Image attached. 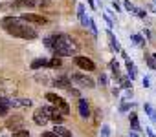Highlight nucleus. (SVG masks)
<instances>
[{"mask_svg": "<svg viewBox=\"0 0 156 137\" xmlns=\"http://www.w3.org/2000/svg\"><path fill=\"white\" fill-rule=\"evenodd\" d=\"M110 70H112V73L116 75V79H118V81H121V79H123V75H121V72H119V62H118L116 58L110 62Z\"/></svg>", "mask_w": 156, "mask_h": 137, "instance_id": "19", "label": "nucleus"}, {"mask_svg": "<svg viewBox=\"0 0 156 137\" xmlns=\"http://www.w3.org/2000/svg\"><path fill=\"white\" fill-rule=\"evenodd\" d=\"M75 84H79V86H83V88H94L96 86V82H94V79H90L87 73H72V77H70Z\"/></svg>", "mask_w": 156, "mask_h": 137, "instance_id": "6", "label": "nucleus"}, {"mask_svg": "<svg viewBox=\"0 0 156 137\" xmlns=\"http://www.w3.org/2000/svg\"><path fill=\"white\" fill-rule=\"evenodd\" d=\"M51 84L55 88H61V90H70L72 88V79L70 77H57L51 81Z\"/></svg>", "mask_w": 156, "mask_h": 137, "instance_id": "9", "label": "nucleus"}, {"mask_svg": "<svg viewBox=\"0 0 156 137\" xmlns=\"http://www.w3.org/2000/svg\"><path fill=\"white\" fill-rule=\"evenodd\" d=\"M20 20H28V24L33 22V24H39V26L48 24V18H46V17H42V15H35V13H24V15L20 17Z\"/></svg>", "mask_w": 156, "mask_h": 137, "instance_id": "7", "label": "nucleus"}, {"mask_svg": "<svg viewBox=\"0 0 156 137\" xmlns=\"http://www.w3.org/2000/svg\"><path fill=\"white\" fill-rule=\"evenodd\" d=\"M130 106H132V104H129L127 101H123V104H121V108H119V112H123V113H125V112H129V108H130Z\"/></svg>", "mask_w": 156, "mask_h": 137, "instance_id": "31", "label": "nucleus"}, {"mask_svg": "<svg viewBox=\"0 0 156 137\" xmlns=\"http://www.w3.org/2000/svg\"><path fill=\"white\" fill-rule=\"evenodd\" d=\"M145 132H147V135H149V137H156V135H154V133H152V132H151V130H149V128H147V130H145Z\"/></svg>", "mask_w": 156, "mask_h": 137, "instance_id": "41", "label": "nucleus"}, {"mask_svg": "<svg viewBox=\"0 0 156 137\" xmlns=\"http://www.w3.org/2000/svg\"><path fill=\"white\" fill-rule=\"evenodd\" d=\"M123 6H125V9H127L129 13H134V15H136V17H140V18H145V17H147V13H145L143 9H140V8H136V6L130 2V0H125Z\"/></svg>", "mask_w": 156, "mask_h": 137, "instance_id": "10", "label": "nucleus"}, {"mask_svg": "<svg viewBox=\"0 0 156 137\" xmlns=\"http://www.w3.org/2000/svg\"><path fill=\"white\" fill-rule=\"evenodd\" d=\"M98 84H99V86H107V84H108V77H107L105 73H101V77L98 79Z\"/></svg>", "mask_w": 156, "mask_h": 137, "instance_id": "28", "label": "nucleus"}, {"mask_svg": "<svg viewBox=\"0 0 156 137\" xmlns=\"http://www.w3.org/2000/svg\"><path fill=\"white\" fill-rule=\"evenodd\" d=\"M44 46L48 48V49H51L53 53H55V57H72V55H75L77 53V46H75V42L68 37V35H64V33H55V35H51V37H48V38H44Z\"/></svg>", "mask_w": 156, "mask_h": 137, "instance_id": "1", "label": "nucleus"}, {"mask_svg": "<svg viewBox=\"0 0 156 137\" xmlns=\"http://www.w3.org/2000/svg\"><path fill=\"white\" fill-rule=\"evenodd\" d=\"M13 137H30V132L24 130V128H20V130H15L13 132Z\"/></svg>", "mask_w": 156, "mask_h": 137, "instance_id": "26", "label": "nucleus"}, {"mask_svg": "<svg viewBox=\"0 0 156 137\" xmlns=\"http://www.w3.org/2000/svg\"><path fill=\"white\" fill-rule=\"evenodd\" d=\"M87 26L90 28L92 35H94V37H98V28H96V22H94V18H90V17H88V20H87Z\"/></svg>", "mask_w": 156, "mask_h": 137, "instance_id": "25", "label": "nucleus"}, {"mask_svg": "<svg viewBox=\"0 0 156 137\" xmlns=\"http://www.w3.org/2000/svg\"><path fill=\"white\" fill-rule=\"evenodd\" d=\"M123 58H125V64H127V72H129V77H130V81L132 79H136V75H138V70H136V66H134V62L129 58V55L123 51Z\"/></svg>", "mask_w": 156, "mask_h": 137, "instance_id": "12", "label": "nucleus"}, {"mask_svg": "<svg viewBox=\"0 0 156 137\" xmlns=\"http://www.w3.org/2000/svg\"><path fill=\"white\" fill-rule=\"evenodd\" d=\"M41 137H59V135H57L55 132H44V133H42Z\"/></svg>", "mask_w": 156, "mask_h": 137, "instance_id": "35", "label": "nucleus"}, {"mask_svg": "<svg viewBox=\"0 0 156 137\" xmlns=\"http://www.w3.org/2000/svg\"><path fill=\"white\" fill-rule=\"evenodd\" d=\"M70 93H72L73 97H79V95H81V93H79V90H72V88H70Z\"/></svg>", "mask_w": 156, "mask_h": 137, "instance_id": "37", "label": "nucleus"}, {"mask_svg": "<svg viewBox=\"0 0 156 137\" xmlns=\"http://www.w3.org/2000/svg\"><path fill=\"white\" fill-rule=\"evenodd\" d=\"M145 60L151 70H156V53H145Z\"/></svg>", "mask_w": 156, "mask_h": 137, "instance_id": "21", "label": "nucleus"}, {"mask_svg": "<svg viewBox=\"0 0 156 137\" xmlns=\"http://www.w3.org/2000/svg\"><path fill=\"white\" fill-rule=\"evenodd\" d=\"M73 64L79 66L81 70H85V72H94V70H96L94 60L88 58V57H83V55H75V57H73Z\"/></svg>", "mask_w": 156, "mask_h": 137, "instance_id": "5", "label": "nucleus"}, {"mask_svg": "<svg viewBox=\"0 0 156 137\" xmlns=\"http://www.w3.org/2000/svg\"><path fill=\"white\" fill-rule=\"evenodd\" d=\"M0 26H2V29H6L11 37L26 38V40L37 38V31L28 22H22V20H19L15 17H4L2 20H0Z\"/></svg>", "mask_w": 156, "mask_h": 137, "instance_id": "2", "label": "nucleus"}, {"mask_svg": "<svg viewBox=\"0 0 156 137\" xmlns=\"http://www.w3.org/2000/svg\"><path fill=\"white\" fill-rule=\"evenodd\" d=\"M119 82H121V88H125V90H132V81H129V79L123 77Z\"/></svg>", "mask_w": 156, "mask_h": 137, "instance_id": "27", "label": "nucleus"}, {"mask_svg": "<svg viewBox=\"0 0 156 137\" xmlns=\"http://www.w3.org/2000/svg\"><path fill=\"white\" fill-rule=\"evenodd\" d=\"M48 68H61L62 66V58L61 57H53V58H48Z\"/></svg>", "mask_w": 156, "mask_h": 137, "instance_id": "23", "label": "nucleus"}, {"mask_svg": "<svg viewBox=\"0 0 156 137\" xmlns=\"http://www.w3.org/2000/svg\"><path fill=\"white\" fill-rule=\"evenodd\" d=\"M46 99H48L50 102H53V104H55V108H59V110H61V113H62L64 117L70 113V106H68V102H66L62 97H59V95H55V93H46Z\"/></svg>", "mask_w": 156, "mask_h": 137, "instance_id": "3", "label": "nucleus"}, {"mask_svg": "<svg viewBox=\"0 0 156 137\" xmlns=\"http://www.w3.org/2000/svg\"><path fill=\"white\" fill-rule=\"evenodd\" d=\"M9 9H13V6H9V4H0V11H9Z\"/></svg>", "mask_w": 156, "mask_h": 137, "instance_id": "33", "label": "nucleus"}, {"mask_svg": "<svg viewBox=\"0 0 156 137\" xmlns=\"http://www.w3.org/2000/svg\"><path fill=\"white\" fill-rule=\"evenodd\" d=\"M143 110H145V113H147V115H151V112H152V106H151L149 102H145V106H143Z\"/></svg>", "mask_w": 156, "mask_h": 137, "instance_id": "34", "label": "nucleus"}, {"mask_svg": "<svg viewBox=\"0 0 156 137\" xmlns=\"http://www.w3.org/2000/svg\"><path fill=\"white\" fill-rule=\"evenodd\" d=\"M143 86H145V88H149V77H145V79H143Z\"/></svg>", "mask_w": 156, "mask_h": 137, "instance_id": "38", "label": "nucleus"}, {"mask_svg": "<svg viewBox=\"0 0 156 137\" xmlns=\"http://www.w3.org/2000/svg\"><path fill=\"white\" fill-rule=\"evenodd\" d=\"M77 13H79V20H81V24H83V26H87L88 17L85 15V6H83V4H77Z\"/></svg>", "mask_w": 156, "mask_h": 137, "instance_id": "22", "label": "nucleus"}, {"mask_svg": "<svg viewBox=\"0 0 156 137\" xmlns=\"http://www.w3.org/2000/svg\"><path fill=\"white\" fill-rule=\"evenodd\" d=\"M101 137H110V128H108V124H103V126H101Z\"/></svg>", "mask_w": 156, "mask_h": 137, "instance_id": "29", "label": "nucleus"}, {"mask_svg": "<svg viewBox=\"0 0 156 137\" xmlns=\"http://www.w3.org/2000/svg\"><path fill=\"white\" fill-rule=\"evenodd\" d=\"M107 37H108V42H110V48H112V51H121V46H119V42L116 40L114 33H112V31H107Z\"/></svg>", "mask_w": 156, "mask_h": 137, "instance_id": "17", "label": "nucleus"}, {"mask_svg": "<svg viewBox=\"0 0 156 137\" xmlns=\"http://www.w3.org/2000/svg\"><path fill=\"white\" fill-rule=\"evenodd\" d=\"M130 126L134 132H140V122H138V115L136 113H130Z\"/></svg>", "mask_w": 156, "mask_h": 137, "instance_id": "24", "label": "nucleus"}, {"mask_svg": "<svg viewBox=\"0 0 156 137\" xmlns=\"http://www.w3.org/2000/svg\"><path fill=\"white\" fill-rule=\"evenodd\" d=\"M129 137H140V135H138L136 132H130V135H129Z\"/></svg>", "mask_w": 156, "mask_h": 137, "instance_id": "42", "label": "nucleus"}, {"mask_svg": "<svg viewBox=\"0 0 156 137\" xmlns=\"http://www.w3.org/2000/svg\"><path fill=\"white\" fill-rule=\"evenodd\" d=\"M9 104H11V108H19V106L30 108L33 102H31V99H9Z\"/></svg>", "mask_w": 156, "mask_h": 137, "instance_id": "14", "label": "nucleus"}, {"mask_svg": "<svg viewBox=\"0 0 156 137\" xmlns=\"http://www.w3.org/2000/svg\"><path fill=\"white\" fill-rule=\"evenodd\" d=\"M114 9H116V11H119V9H121V8H119V4L116 2V0H114Z\"/></svg>", "mask_w": 156, "mask_h": 137, "instance_id": "39", "label": "nucleus"}, {"mask_svg": "<svg viewBox=\"0 0 156 137\" xmlns=\"http://www.w3.org/2000/svg\"><path fill=\"white\" fill-rule=\"evenodd\" d=\"M130 38H132V40H134L136 44H140V46H145V40H143V38H141L140 35H130Z\"/></svg>", "mask_w": 156, "mask_h": 137, "instance_id": "30", "label": "nucleus"}, {"mask_svg": "<svg viewBox=\"0 0 156 137\" xmlns=\"http://www.w3.org/2000/svg\"><path fill=\"white\" fill-rule=\"evenodd\" d=\"M22 124H24V119H22V115H13V117H8V121H6V128L8 130H20L22 128Z\"/></svg>", "mask_w": 156, "mask_h": 137, "instance_id": "8", "label": "nucleus"}, {"mask_svg": "<svg viewBox=\"0 0 156 137\" xmlns=\"http://www.w3.org/2000/svg\"><path fill=\"white\" fill-rule=\"evenodd\" d=\"M37 4H41V8H48L50 6V0H35Z\"/></svg>", "mask_w": 156, "mask_h": 137, "instance_id": "32", "label": "nucleus"}, {"mask_svg": "<svg viewBox=\"0 0 156 137\" xmlns=\"http://www.w3.org/2000/svg\"><path fill=\"white\" fill-rule=\"evenodd\" d=\"M53 132H55L59 137H72V132H70L66 126H61V124H59V126H55V128H53Z\"/></svg>", "mask_w": 156, "mask_h": 137, "instance_id": "18", "label": "nucleus"}, {"mask_svg": "<svg viewBox=\"0 0 156 137\" xmlns=\"http://www.w3.org/2000/svg\"><path fill=\"white\" fill-rule=\"evenodd\" d=\"M35 79H37V82H46V79H48V77H46V75H37Z\"/></svg>", "mask_w": 156, "mask_h": 137, "instance_id": "36", "label": "nucleus"}, {"mask_svg": "<svg viewBox=\"0 0 156 137\" xmlns=\"http://www.w3.org/2000/svg\"><path fill=\"white\" fill-rule=\"evenodd\" d=\"M112 93H114V97H118V95H119V88H114V92H112Z\"/></svg>", "mask_w": 156, "mask_h": 137, "instance_id": "40", "label": "nucleus"}, {"mask_svg": "<svg viewBox=\"0 0 156 137\" xmlns=\"http://www.w3.org/2000/svg\"><path fill=\"white\" fill-rule=\"evenodd\" d=\"M88 2H90V6H92V8L96 9V6H94V0H88Z\"/></svg>", "mask_w": 156, "mask_h": 137, "instance_id": "43", "label": "nucleus"}, {"mask_svg": "<svg viewBox=\"0 0 156 137\" xmlns=\"http://www.w3.org/2000/svg\"><path fill=\"white\" fill-rule=\"evenodd\" d=\"M13 8H17V9H31V8H37V2L35 0H13Z\"/></svg>", "mask_w": 156, "mask_h": 137, "instance_id": "11", "label": "nucleus"}, {"mask_svg": "<svg viewBox=\"0 0 156 137\" xmlns=\"http://www.w3.org/2000/svg\"><path fill=\"white\" fill-rule=\"evenodd\" d=\"M50 119H51V121H55V122H62V121H64V115L61 113V110H59V108L50 106Z\"/></svg>", "mask_w": 156, "mask_h": 137, "instance_id": "15", "label": "nucleus"}, {"mask_svg": "<svg viewBox=\"0 0 156 137\" xmlns=\"http://www.w3.org/2000/svg\"><path fill=\"white\" fill-rule=\"evenodd\" d=\"M77 108H79V115H81L83 119H87V117L90 115V106H88V101H87V99H81V97H79Z\"/></svg>", "mask_w": 156, "mask_h": 137, "instance_id": "13", "label": "nucleus"}, {"mask_svg": "<svg viewBox=\"0 0 156 137\" xmlns=\"http://www.w3.org/2000/svg\"><path fill=\"white\" fill-rule=\"evenodd\" d=\"M46 64H48V58L42 57V58H35V60L30 64V68H31V70H39V68H44Z\"/></svg>", "mask_w": 156, "mask_h": 137, "instance_id": "20", "label": "nucleus"}, {"mask_svg": "<svg viewBox=\"0 0 156 137\" xmlns=\"http://www.w3.org/2000/svg\"><path fill=\"white\" fill-rule=\"evenodd\" d=\"M50 121V106H41L33 112V122L39 126H44Z\"/></svg>", "mask_w": 156, "mask_h": 137, "instance_id": "4", "label": "nucleus"}, {"mask_svg": "<svg viewBox=\"0 0 156 137\" xmlns=\"http://www.w3.org/2000/svg\"><path fill=\"white\" fill-rule=\"evenodd\" d=\"M9 108H11V104H9V99H6V97H0V117H6V115L9 113Z\"/></svg>", "mask_w": 156, "mask_h": 137, "instance_id": "16", "label": "nucleus"}]
</instances>
